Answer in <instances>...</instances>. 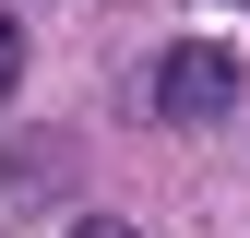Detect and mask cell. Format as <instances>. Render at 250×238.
Listing matches in <instances>:
<instances>
[{"mask_svg":"<svg viewBox=\"0 0 250 238\" xmlns=\"http://www.w3.org/2000/svg\"><path fill=\"white\" fill-rule=\"evenodd\" d=\"M227 107H238V48L179 36L167 60H155V119H167V131H214Z\"/></svg>","mask_w":250,"mask_h":238,"instance_id":"1","label":"cell"},{"mask_svg":"<svg viewBox=\"0 0 250 238\" xmlns=\"http://www.w3.org/2000/svg\"><path fill=\"white\" fill-rule=\"evenodd\" d=\"M72 238H131V226H119V215H83V226H72Z\"/></svg>","mask_w":250,"mask_h":238,"instance_id":"3","label":"cell"},{"mask_svg":"<svg viewBox=\"0 0 250 238\" xmlns=\"http://www.w3.org/2000/svg\"><path fill=\"white\" fill-rule=\"evenodd\" d=\"M12 96H24V12L0 0V107H12Z\"/></svg>","mask_w":250,"mask_h":238,"instance_id":"2","label":"cell"}]
</instances>
